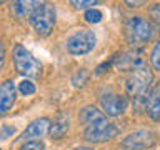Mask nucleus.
<instances>
[{
	"instance_id": "obj_1",
	"label": "nucleus",
	"mask_w": 160,
	"mask_h": 150,
	"mask_svg": "<svg viewBox=\"0 0 160 150\" xmlns=\"http://www.w3.org/2000/svg\"><path fill=\"white\" fill-rule=\"evenodd\" d=\"M153 82V75L145 63L138 65L132 70H128L127 80H125V88L130 97H133V105L138 110H147V100H148V92Z\"/></svg>"
},
{
	"instance_id": "obj_2",
	"label": "nucleus",
	"mask_w": 160,
	"mask_h": 150,
	"mask_svg": "<svg viewBox=\"0 0 160 150\" xmlns=\"http://www.w3.org/2000/svg\"><path fill=\"white\" fill-rule=\"evenodd\" d=\"M13 65L15 70L28 78H40L43 73V65L40 63V60H37L22 43H17L13 47Z\"/></svg>"
},
{
	"instance_id": "obj_3",
	"label": "nucleus",
	"mask_w": 160,
	"mask_h": 150,
	"mask_svg": "<svg viewBox=\"0 0 160 150\" xmlns=\"http://www.w3.org/2000/svg\"><path fill=\"white\" fill-rule=\"evenodd\" d=\"M125 32V38L130 45L137 47V45L147 43L150 38H152V25H150L148 20H145L143 17H130L127 22H125L123 27Z\"/></svg>"
},
{
	"instance_id": "obj_4",
	"label": "nucleus",
	"mask_w": 160,
	"mask_h": 150,
	"mask_svg": "<svg viewBox=\"0 0 160 150\" xmlns=\"http://www.w3.org/2000/svg\"><path fill=\"white\" fill-rule=\"evenodd\" d=\"M55 20H57V12H55L53 3H50V2H45L42 7H38L33 12L32 17H30L32 27L40 37H47V35L52 32Z\"/></svg>"
},
{
	"instance_id": "obj_5",
	"label": "nucleus",
	"mask_w": 160,
	"mask_h": 150,
	"mask_svg": "<svg viewBox=\"0 0 160 150\" xmlns=\"http://www.w3.org/2000/svg\"><path fill=\"white\" fill-rule=\"evenodd\" d=\"M95 43H97V37L92 30L82 28L78 32H75L73 35H70L67 38V52L72 55H85L88 52H92Z\"/></svg>"
},
{
	"instance_id": "obj_6",
	"label": "nucleus",
	"mask_w": 160,
	"mask_h": 150,
	"mask_svg": "<svg viewBox=\"0 0 160 150\" xmlns=\"http://www.w3.org/2000/svg\"><path fill=\"white\" fill-rule=\"evenodd\" d=\"M157 132L148 128H142V130H135V132L128 133L122 142H120V147L122 150H147L152 148L155 143H157Z\"/></svg>"
},
{
	"instance_id": "obj_7",
	"label": "nucleus",
	"mask_w": 160,
	"mask_h": 150,
	"mask_svg": "<svg viewBox=\"0 0 160 150\" xmlns=\"http://www.w3.org/2000/svg\"><path fill=\"white\" fill-rule=\"evenodd\" d=\"M118 133H120V128L115 123L103 122V123L85 127L83 138L90 143H103V142H108V140L115 138Z\"/></svg>"
},
{
	"instance_id": "obj_8",
	"label": "nucleus",
	"mask_w": 160,
	"mask_h": 150,
	"mask_svg": "<svg viewBox=\"0 0 160 150\" xmlns=\"http://www.w3.org/2000/svg\"><path fill=\"white\" fill-rule=\"evenodd\" d=\"M100 103H102L103 113L110 117H118L128 108V98L125 95H118L113 92L103 93L100 97Z\"/></svg>"
},
{
	"instance_id": "obj_9",
	"label": "nucleus",
	"mask_w": 160,
	"mask_h": 150,
	"mask_svg": "<svg viewBox=\"0 0 160 150\" xmlns=\"http://www.w3.org/2000/svg\"><path fill=\"white\" fill-rule=\"evenodd\" d=\"M17 100V87L13 80H5L0 83V117L7 115L12 110Z\"/></svg>"
},
{
	"instance_id": "obj_10",
	"label": "nucleus",
	"mask_w": 160,
	"mask_h": 150,
	"mask_svg": "<svg viewBox=\"0 0 160 150\" xmlns=\"http://www.w3.org/2000/svg\"><path fill=\"white\" fill-rule=\"evenodd\" d=\"M50 125H52L50 123V118H47V117L33 120V122L23 130V133L18 137V140H25V142H28V140H40L42 137H45V135L48 133Z\"/></svg>"
},
{
	"instance_id": "obj_11",
	"label": "nucleus",
	"mask_w": 160,
	"mask_h": 150,
	"mask_svg": "<svg viewBox=\"0 0 160 150\" xmlns=\"http://www.w3.org/2000/svg\"><path fill=\"white\" fill-rule=\"evenodd\" d=\"M43 3L45 0H12V12L18 18H30Z\"/></svg>"
},
{
	"instance_id": "obj_12",
	"label": "nucleus",
	"mask_w": 160,
	"mask_h": 150,
	"mask_svg": "<svg viewBox=\"0 0 160 150\" xmlns=\"http://www.w3.org/2000/svg\"><path fill=\"white\" fill-rule=\"evenodd\" d=\"M78 118H80V122H82L85 127L107 122V115H105L103 112H100L97 107H93V105L83 107L82 110H80V113H78Z\"/></svg>"
},
{
	"instance_id": "obj_13",
	"label": "nucleus",
	"mask_w": 160,
	"mask_h": 150,
	"mask_svg": "<svg viewBox=\"0 0 160 150\" xmlns=\"http://www.w3.org/2000/svg\"><path fill=\"white\" fill-rule=\"evenodd\" d=\"M68 127H70V118H68V115H67V113H58L57 117H55L53 123L50 125L48 133H50V137L55 138V140L63 138L65 133L68 132Z\"/></svg>"
},
{
	"instance_id": "obj_14",
	"label": "nucleus",
	"mask_w": 160,
	"mask_h": 150,
	"mask_svg": "<svg viewBox=\"0 0 160 150\" xmlns=\"http://www.w3.org/2000/svg\"><path fill=\"white\" fill-rule=\"evenodd\" d=\"M147 113L152 120H160V80L155 83L147 100Z\"/></svg>"
},
{
	"instance_id": "obj_15",
	"label": "nucleus",
	"mask_w": 160,
	"mask_h": 150,
	"mask_svg": "<svg viewBox=\"0 0 160 150\" xmlns=\"http://www.w3.org/2000/svg\"><path fill=\"white\" fill-rule=\"evenodd\" d=\"M88 78H90V73H88V70L87 68H80L77 73L72 77V83H73V87H83L85 83L88 82Z\"/></svg>"
},
{
	"instance_id": "obj_16",
	"label": "nucleus",
	"mask_w": 160,
	"mask_h": 150,
	"mask_svg": "<svg viewBox=\"0 0 160 150\" xmlns=\"http://www.w3.org/2000/svg\"><path fill=\"white\" fill-rule=\"evenodd\" d=\"M102 2H103V0H70V3H72L75 8H78V10L93 8L95 5H98V3H102Z\"/></svg>"
},
{
	"instance_id": "obj_17",
	"label": "nucleus",
	"mask_w": 160,
	"mask_h": 150,
	"mask_svg": "<svg viewBox=\"0 0 160 150\" xmlns=\"http://www.w3.org/2000/svg\"><path fill=\"white\" fill-rule=\"evenodd\" d=\"M85 22H88V23H98L100 20H102V12L97 8H88V10H85Z\"/></svg>"
},
{
	"instance_id": "obj_18",
	"label": "nucleus",
	"mask_w": 160,
	"mask_h": 150,
	"mask_svg": "<svg viewBox=\"0 0 160 150\" xmlns=\"http://www.w3.org/2000/svg\"><path fill=\"white\" fill-rule=\"evenodd\" d=\"M35 83L33 82H30V80H22V82L18 83V92L22 93V95H33L35 93Z\"/></svg>"
},
{
	"instance_id": "obj_19",
	"label": "nucleus",
	"mask_w": 160,
	"mask_h": 150,
	"mask_svg": "<svg viewBox=\"0 0 160 150\" xmlns=\"http://www.w3.org/2000/svg\"><path fill=\"white\" fill-rule=\"evenodd\" d=\"M150 62H152V67L160 72V42H157L152 53H150Z\"/></svg>"
},
{
	"instance_id": "obj_20",
	"label": "nucleus",
	"mask_w": 160,
	"mask_h": 150,
	"mask_svg": "<svg viewBox=\"0 0 160 150\" xmlns=\"http://www.w3.org/2000/svg\"><path fill=\"white\" fill-rule=\"evenodd\" d=\"M18 150H45V145L42 140H28Z\"/></svg>"
},
{
	"instance_id": "obj_21",
	"label": "nucleus",
	"mask_w": 160,
	"mask_h": 150,
	"mask_svg": "<svg viewBox=\"0 0 160 150\" xmlns=\"http://www.w3.org/2000/svg\"><path fill=\"white\" fill-rule=\"evenodd\" d=\"M12 135H15V127H12V125H2L0 127V140H7Z\"/></svg>"
},
{
	"instance_id": "obj_22",
	"label": "nucleus",
	"mask_w": 160,
	"mask_h": 150,
	"mask_svg": "<svg viewBox=\"0 0 160 150\" xmlns=\"http://www.w3.org/2000/svg\"><path fill=\"white\" fill-rule=\"evenodd\" d=\"M150 17H152V20L157 25H160V3L153 5V7L150 8Z\"/></svg>"
},
{
	"instance_id": "obj_23",
	"label": "nucleus",
	"mask_w": 160,
	"mask_h": 150,
	"mask_svg": "<svg viewBox=\"0 0 160 150\" xmlns=\"http://www.w3.org/2000/svg\"><path fill=\"white\" fill-rule=\"evenodd\" d=\"M123 2L127 3V7H130V8H138V7H142L147 0H123Z\"/></svg>"
},
{
	"instance_id": "obj_24",
	"label": "nucleus",
	"mask_w": 160,
	"mask_h": 150,
	"mask_svg": "<svg viewBox=\"0 0 160 150\" xmlns=\"http://www.w3.org/2000/svg\"><path fill=\"white\" fill-rule=\"evenodd\" d=\"M3 63H5V47L0 43V70L3 68Z\"/></svg>"
},
{
	"instance_id": "obj_25",
	"label": "nucleus",
	"mask_w": 160,
	"mask_h": 150,
	"mask_svg": "<svg viewBox=\"0 0 160 150\" xmlns=\"http://www.w3.org/2000/svg\"><path fill=\"white\" fill-rule=\"evenodd\" d=\"M73 150H93V148H90V147H77V148H73Z\"/></svg>"
},
{
	"instance_id": "obj_26",
	"label": "nucleus",
	"mask_w": 160,
	"mask_h": 150,
	"mask_svg": "<svg viewBox=\"0 0 160 150\" xmlns=\"http://www.w3.org/2000/svg\"><path fill=\"white\" fill-rule=\"evenodd\" d=\"M5 2H7V0H0V5H2V3H5Z\"/></svg>"
},
{
	"instance_id": "obj_27",
	"label": "nucleus",
	"mask_w": 160,
	"mask_h": 150,
	"mask_svg": "<svg viewBox=\"0 0 160 150\" xmlns=\"http://www.w3.org/2000/svg\"><path fill=\"white\" fill-rule=\"evenodd\" d=\"M0 150H2V148H0Z\"/></svg>"
}]
</instances>
